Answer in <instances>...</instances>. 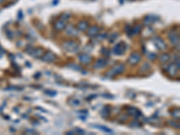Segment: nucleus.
Instances as JSON below:
<instances>
[{
  "label": "nucleus",
  "mask_w": 180,
  "mask_h": 135,
  "mask_svg": "<svg viewBox=\"0 0 180 135\" xmlns=\"http://www.w3.org/2000/svg\"><path fill=\"white\" fill-rule=\"evenodd\" d=\"M87 27H88V24H87V22H86V21H81V22L78 24V28H79L81 31H86V30L87 29Z\"/></svg>",
  "instance_id": "obj_1"
},
{
  "label": "nucleus",
  "mask_w": 180,
  "mask_h": 135,
  "mask_svg": "<svg viewBox=\"0 0 180 135\" xmlns=\"http://www.w3.org/2000/svg\"><path fill=\"white\" fill-rule=\"evenodd\" d=\"M4 1H5V0H0V4H1L2 2H4Z\"/></svg>",
  "instance_id": "obj_4"
},
{
  "label": "nucleus",
  "mask_w": 180,
  "mask_h": 135,
  "mask_svg": "<svg viewBox=\"0 0 180 135\" xmlns=\"http://www.w3.org/2000/svg\"><path fill=\"white\" fill-rule=\"evenodd\" d=\"M98 31H99V28L97 26L91 27L90 30H89V35L90 36H95L98 33Z\"/></svg>",
  "instance_id": "obj_2"
},
{
  "label": "nucleus",
  "mask_w": 180,
  "mask_h": 135,
  "mask_svg": "<svg viewBox=\"0 0 180 135\" xmlns=\"http://www.w3.org/2000/svg\"><path fill=\"white\" fill-rule=\"evenodd\" d=\"M64 27H65V24H64V22L61 21V20L56 22V24H55V28H56L57 30H62V29H64Z\"/></svg>",
  "instance_id": "obj_3"
}]
</instances>
